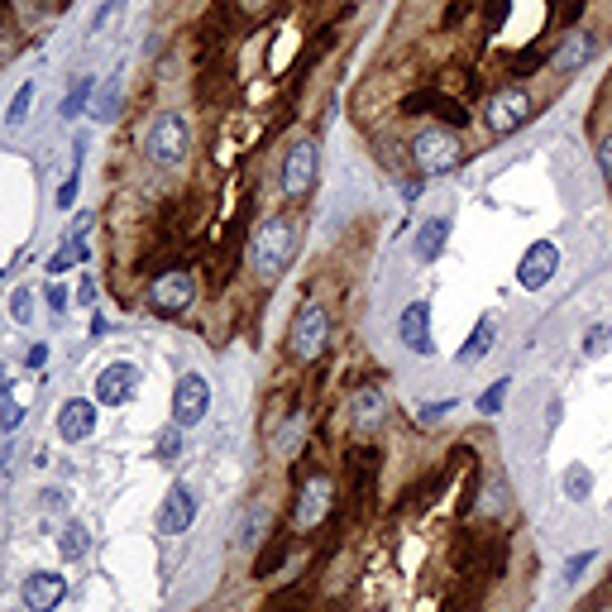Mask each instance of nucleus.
Instances as JSON below:
<instances>
[{
    "instance_id": "ddd939ff",
    "label": "nucleus",
    "mask_w": 612,
    "mask_h": 612,
    "mask_svg": "<svg viewBox=\"0 0 612 612\" xmlns=\"http://www.w3.org/2000/svg\"><path fill=\"white\" fill-rule=\"evenodd\" d=\"M330 479L326 474H316V479H306L302 483V493H297V507H292V526L297 531H311V526H321L326 522V512H330Z\"/></svg>"
},
{
    "instance_id": "c9c22d12",
    "label": "nucleus",
    "mask_w": 612,
    "mask_h": 612,
    "mask_svg": "<svg viewBox=\"0 0 612 612\" xmlns=\"http://www.w3.org/2000/svg\"><path fill=\"white\" fill-rule=\"evenodd\" d=\"M24 364H29V369H44V364H48V345H34V350L24 354Z\"/></svg>"
},
{
    "instance_id": "f3484780",
    "label": "nucleus",
    "mask_w": 612,
    "mask_h": 612,
    "mask_svg": "<svg viewBox=\"0 0 612 612\" xmlns=\"http://www.w3.org/2000/svg\"><path fill=\"white\" fill-rule=\"evenodd\" d=\"M91 431H96V402L91 397H67L63 412H58V436L63 440H91Z\"/></svg>"
},
{
    "instance_id": "473e14b6",
    "label": "nucleus",
    "mask_w": 612,
    "mask_h": 612,
    "mask_svg": "<svg viewBox=\"0 0 612 612\" xmlns=\"http://www.w3.org/2000/svg\"><path fill=\"white\" fill-rule=\"evenodd\" d=\"M20 421H24L20 402H10V397H5V402H0V431H5V436H10V431H15V426H20Z\"/></svg>"
},
{
    "instance_id": "5701e85b",
    "label": "nucleus",
    "mask_w": 612,
    "mask_h": 612,
    "mask_svg": "<svg viewBox=\"0 0 612 612\" xmlns=\"http://www.w3.org/2000/svg\"><path fill=\"white\" fill-rule=\"evenodd\" d=\"M268 536V503H254L244 512V526H240V550H254Z\"/></svg>"
},
{
    "instance_id": "f03ea898",
    "label": "nucleus",
    "mask_w": 612,
    "mask_h": 612,
    "mask_svg": "<svg viewBox=\"0 0 612 612\" xmlns=\"http://www.w3.org/2000/svg\"><path fill=\"white\" fill-rule=\"evenodd\" d=\"M187 144H192V125L177 110H158L144 125V134H139V153L149 163H158V168H177L187 158Z\"/></svg>"
},
{
    "instance_id": "1a4fd4ad",
    "label": "nucleus",
    "mask_w": 612,
    "mask_h": 612,
    "mask_svg": "<svg viewBox=\"0 0 612 612\" xmlns=\"http://www.w3.org/2000/svg\"><path fill=\"white\" fill-rule=\"evenodd\" d=\"M139 383H144L139 364H130V359H115V364H106V369H101V378H96V402H106V407H125V402H134Z\"/></svg>"
},
{
    "instance_id": "a19ab883",
    "label": "nucleus",
    "mask_w": 612,
    "mask_h": 612,
    "mask_svg": "<svg viewBox=\"0 0 612 612\" xmlns=\"http://www.w3.org/2000/svg\"><path fill=\"white\" fill-rule=\"evenodd\" d=\"M263 5H268V0H244V10H263Z\"/></svg>"
},
{
    "instance_id": "cd10ccee",
    "label": "nucleus",
    "mask_w": 612,
    "mask_h": 612,
    "mask_svg": "<svg viewBox=\"0 0 612 612\" xmlns=\"http://www.w3.org/2000/svg\"><path fill=\"white\" fill-rule=\"evenodd\" d=\"M153 450H158V459H163V464H173L177 450H182V426H168V431H158Z\"/></svg>"
},
{
    "instance_id": "7c9ffc66",
    "label": "nucleus",
    "mask_w": 612,
    "mask_h": 612,
    "mask_svg": "<svg viewBox=\"0 0 612 612\" xmlns=\"http://www.w3.org/2000/svg\"><path fill=\"white\" fill-rule=\"evenodd\" d=\"M412 106H436V110H445V120H459V125L469 120V115H464V106H455V101H440V96H416Z\"/></svg>"
},
{
    "instance_id": "4c0bfd02",
    "label": "nucleus",
    "mask_w": 612,
    "mask_h": 612,
    "mask_svg": "<svg viewBox=\"0 0 612 612\" xmlns=\"http://www.w3.org/2000/svg\"><path fill=\"white\" fill-rule=\"evenodd\" d=\"M455 402H431V407H421V421H431V416H440V412H450Z\"/></svg>"
},
{
    "instance_id": "2f4dec72",
    "label": "nucleus",
    "mask_w": 612,
    "mask_h": 612,
    "mask_svg": "<svg viewBox=\"0 0 612 612\" xmlns=\"http://www.w3.org/2000/svg\"><path fill=\"white\" fill-rule=\"evenodd\" d=\"M593 560H598L593 550H579V555H569V560H565V579H569V584H574V579H584V569H589Z\"/></svg>"
},
{
    "instance_id": "79ce46f5",
    "label": "nucleus",
    "mask_w": 612,
    "mask_h": 612,
    "mask_svg": "<svg viewBox=\"0 0 612 612\" xmlns=\"http://www.w3.org/2000/svg\"><path fill=\"white\" fill-rule=\"evenodd\" d=\"M603 612H612V608H603Z\"/></svg>"
},
{
    "instance_id": "9d476101",
    "label": "nucleus",
    "mask_w": 612,
    "mask_h": 612,
    "mask_svg": "<svg viewBox=\"0 0 612 612\" xmlns=\"http://www.w3.org/2000/svg\"><path fill=\"white\" fill-rule=\"evenodd\" d=\"M555 268H560V244L536 240V244H526L522 263H517V283H522L526 292H541V287H550Z\"/></svg>"
},
{
    "instance_id": "b1692460",
    "label": "nucleus",
    "mask_w": 612,
    "mask_h": 612,
    "mask_svg": "<svg viewBox=\"0 0 612 612\" xmlns=\"http://www.w3.org/2000/svg\"><path fill=\"white\" fill-rule=\"evenodd\" d=\"M58 550H63L67 560H82L91 550V536L82 522H63V531H58Z\"/></svg>"
},
{
    "instance_id": "f257e3e1",
    "label": "nucleus",
    "mask_w": 612,
    "mask_h": 612,
    "mask_svg": "<svg viewBox=\"0 0 612 612\" xmlns=\"http://www.w3.org/2000/svg\"><path fill=\"white\" fill-rule=\"evenodd\" d=\"M292 254H297V225L287 216H263L254 225V235H249V268H254V278H263V283L283 278Z\"/></svg>"
},
{
    "instance_id": "c756f323",
    "label": "nucleus",
    "mask_w": 612,
    "mask_h": 612,
    "mask_svg": "<svg viewBox=\"0 0 612 612\" xmlns=\"http://www.w3.org/2000/svg\"><path fill=\"white\" fill-rule=\"evenodd\" d=\"M10 316H15L20 326H29V321H34V292H29V287H20V292L10 297Z\"/></svg>"
},
{
    "instance_id": "dca6fc26",
    "label": "nucleus",
    "mask_w": 612,
    "mask_h": 612,
    "mask_svg": "<svg viewBox=\"0 0 612 612\" xmlns=\"http://www.w3.org/2000/svg\"><path fill=\"white\" fill-rule=\"evenodd\" d=\"M383 421H388V393H383V388H373V383L369 388H359V393L350 397V426L369 436V431H378Z\"/></svg>"
},
{
    "instance_id": "58836bf2",
    "label": "nucleus",
    "mask_w": 612,
    "mask_h": 612,
    "mask_svg": "<svg viewBox=\"0 0 612 612\" xmlns=\"http://www.w3.org/2000/svg\"><path fill=\"white\" fill-rule=\"evenodd\" d=\"M44 507H48V512H63V493H58V488H48V493H44Z\"/></svg>"
},
{
    "instance_id": "6ab92c4d",
    "label": "nucleus",
    "mask_w": 612,
    "mask_h": 612,
    "mask_svg": "<svg viewBox=\"0 0 612 612\" xmlns=\"http://www.w3.org/2000/svg\"><path fill=\"white\" fill-rule=\"evenodd\" d=\"M507 512H512V483H507V474H488V479H483V493H479V517L503 522Z\"/></svg>"
},
{
    "instance_id": "72a5a7b5",
    "label": "nucleus",
    "mask_w": 612,
    "mask_h": 612,
    "mask_svg": "<svg viewBox=\"0 0 612 612\" xmlns=\"http://www.w3.org/2000/svg\"><path fill=\"white\" fill-rule=\"evenodd\" d=\"M598 168H603V177H608V187H612V134L598 139Z\"/></svg>"
},
{
    "instance_id": "bb28decb",
    "label": "nucleus",
    "mask_w": 612,
    "mask_h": 612,
    "mask_svg": "<svg viewBox=\"0 0 612 612\" xmlns=\"http://www.w3.org/2000/svg\"><path fill=\"white\" fill-rule=\"evenodd\" d=\"M115 110H120V87H115V82H106V87H101V96H96V106H91V115H96L101 125H110V120H115Z\"/></svg>"
},
{
    "instance_id": "ea45409f",
    "label": "nucleus",
    "mask_w": 612,
    "mask_h": 612,
    "mask_svg": "<svg viewBox=\"0 0 612 612\" xmlns=\"http://www.w3.org/2000/svg\"><path fill=\"white\" fill-rule=\"evenodd\" d=\"M77 297H82V306H87L91 297H96V278H82V292H77Z\"/></svg>"
},
{
    "instance_id": "a878e982",
    "label": "nucleus",
    "mask_w": 612,
    "mask_h": 612,
    "mask_svg": "<svg viewBox=\"0 0 612 612\" xmlns=\"http://www.w3.org/2000/svg\"><path fill=\"white\" fill-rule=\"evenodd\" d=\"M507 388H512V378H498L493 388H483V393H479V402H474V407H479V416H493V412H503V402H507Z\"/></svg>"
},
{
    "instance_id": "20e7f679",
    "label": "nucleus",
    "mask_w": 612,
    "mask_h": 612,
    "mask_svg": "<svg viewBox=\"0 0 612 612\" xmlns=\"http://www.w3.org/2000/svg\"><path fill=\"white\" fill-rule=\"evenodd\" d=\"M326 340H330V311L321 302H302L292 311V326H287V354L297 364H311V359H321Z\"/></svg>"
},
{
    "instance_id": "412c9836",
    "label": "nucleus",
    "mask_w": 612,
    "mask_h": 612,
    "mask_svg": "<svg viewBox=\"0 0 612 612\" xmlns=\"http://www.w3.org/2000/svg\"><path fill=\"white\" fill-rule=\"evenodd\" d=\"M560 493H565L569 503H584V498L593 493V469L589 464H579V459H574L565 474H560Z\"/></svg>"
},
{
    "instance_id": "a211bd4d",
    "label": "nucleus",
    "mask_w": 612,
    "mask_h": 612,
    "mask_svg": "<svg viewBox=\"0 0 612 612\" xmlns=\"http://www.w3.org/2000/svg\"><path fill=\"white\" fill-rule=\"evenodd\" d=\"M445 244H450V220L445 216H431L421 230H416V240H412V254L421 263H436L440 254H445Z\"/></svg>"
},
{
    "instance_id": "e433bc0d",
    "label": "nucleus",
    "mask_w": 612,
    "mask_h": 612,
    "mask_svg": "<svg viewBox=\"0 0 612 612\" xmlns=\"http://www.w3.org/2000/svg\"><path fill=\"white\" fill-rule=\"evenodd\" d=\"M48 306H53V311H63V306H67V292H63L58 283L48 287Z\"/></svg>"
},
{
    "instance_id": "7ed1b4c3",
    "label": "nucleus",
    "mask_w": 612,
    "mask_h": 612,
    "mask_svg": "<svg viewBox=\"0 0 612 612\" xmlns=\"http://www.w3.org/2000/svg\"><path fill=\"white\" fill-rule=\"evenodd\" d=\"M459 158H464V144H459V134L450 130V125H426V130L412 139V163L421 177L455 173Z\"/></svg>"
},
{
    "instance_id": "c85d7f7f",
    "label": "nucleus",
    "mask_w": 612,
    "mask_h": 612,
    "mask_svg": "<svg viewBox=\"0 0 612 612\" xmlns=\"http://www.w3.org/2000/svg\"><path fill=\"white\" fill-rule=\"evenodd\" d=\"M29 101H34V87H20V91H15V101H10V115H5V125H10V130H20L24 120H29Z\"/></svg>"
},
{
    "instance_id": "39448f33",
    "label": "nucleus",
    "mask_w": 612,
    "mask_h": 612,
    "mask_svg": "<svg viewBox=\"0 0 612 612\" xmlns=\"http://www.w3.org/2000/svg\"><path fill=\"white\" fill-rule=\"evenodd\" d=\"M536 115V106H531V91L526 87H503L488 96V106H483V125H488V134H498V139H507V134H517Z\"/></svg>"
},
{
    "instance_id": "393cba45",
    "label": "nucleus",
    "mask_w": 612,
    "mask_h": 612,
    "mask_svg": "<svg viewBox=\"0 0 612 612\" xmlns=\"http://www.w3.org/2000/svg\"><path fill=\"white\" fill-rule=\"evenodd\" d=\"M608 350H612V321H598V326H589V335H584L579 354H584V359H603Z\"/></svg>"
},
{
    "instance_id": "2eb2a0df",
    "label": "nucleus",
    "mask_w": 612,
    "mask_h": 612,
    "mask_svg": "<svg viewBox=\"0 0 612 612\" xmlns=\"http://www.w3.org/2000/svg\"><path fill=\"white\" fill-rule=\"evenodd\" d=\"M20 598H24V608L29 612H53L67 598V579L63 574H53V569H39V574L24 579Z\"/></svg>"
},
{
    "instance_id": "0eeeda50",
    "label": "nucleus",
    "mask_w": 612,
    "mask_h": 612,
    "mask_svg": "<svg viewBox=\"0 0 612 612\" xmlns=\"http://www.w3.org/2000/svg\"><path fill=\"white\" fill-rule=\"evenodd\" d=\"M192 302H197V278L187 268H168L163 278H153L149 311H158V316H182Z\"/></svg>"
},
{
    "instance_id": "9b49d317",
    "label": "nucleus",
    "mask_w": 612,
    "mask_h": 612,
    "mask_svg": "<svg viewBox=\"0 0 612 612\" xmlns=\"http://www.w3.org/2000/svg\"><path fill=\"white\" fill-rule=\"evenodd\" d=\"M192 522H197V493H192V483H173L158 507V536H182V531H192Z\"/></svg>"
},
{
    "instance_id": "f8f14e48",
    "label": "nucleus",
    "mask_w": 612,
    "mask_h": 612,
    "mask_svg": "<svg viewBox=\"0 0 612 612\" xmlns=\"http://www.w3.org/2000/svg\"><path fill=\"white\" fill-rule=\"evenodd\" d=\"M397 335H402V345L421 359H431L436 354V335H431V302L421 297V302H407L402 311V321H397Z\"/></svg>"
},
{
    "instance_id": "4468645a",
    "label": "nucleus",
    "mask_w": 612,
    "mask_h": 612,
    "mask_svg": "<svg viewBox=\"0 0 612 612\" xmlns=\"http://www.w3.org/2000/svg\"><path fill=\"white\" fill-rule=\"evenodd\" d=\"M598 48H603V39L593 34V29H574L565 44L555 48V58H550V67L560 72V77H569V72H579V67H589L593 58H598Z\"/></svg>"
},
{
    "instance_id": "6e6552de",
    "label": "nucleus",
    "mask_w": 612,
    "mask_h": 612,
    "mask_svg": "<svg viewBox=\"0 0 612 612\" xmlns=\"http://www.w3.org/2000/svg\"><path fill=\"white\" fill-rule=\"evenodd\" d=\"M206 412H211V383L201 373H182L173 388V426L192 431L197 421H206Z\"/></svg>"
},
{
    "instance_id": "aec40b11",
    "label": "nucleus",
    "mask_w": 612,
    "mask_h": 612,
    "mask_svg": "<svg viewBox=\"0 0 612 612\" xmlns=\"http://www.w3.org/2000/svg\"><path fill=\"white\" fill-rule=\"evenodd\" d=\"M493 340H498V321L493 316H479L474 321V330H469V340L459 345V354H455V364H479V359H488V350H493Z\"/></svg>"
},
{
    "instance_id": "4be33fe9",
    "label": "nucleus",
    "mask_w": 612,
    "mask_h": 612,
    "mask_svg": "<svg viewBox=\"0 0 612 612\" xmlns=\"http://www.w3.org/2000/svg\"><path fill=\"white\" fill-rule=\"evenodd\" d=\"M91 91H96V77H77L63 96V120H77V115H87L91 110Z\"/></svg>"
},
{
    "instance_id": "f704fd0d",
    "label": "nucleus",
    "mask_w": 612,
    "mask_h": 612,
    "mask_svg": "<svg viewBox=\"0 0 612 612\" xmlns=\"http://www.w3.org/2000/svg\"><path fill=\"white\" fill-rule=\"evenodd\" d=\"M72 201H77V173L67 177V182H63V192H58V206H63V211L72 206Z\"/></svg>"
},
{
    "instance_id": "423d86ee",
    "label": "nucleus",
    "mask_w": 612,
    "mask_h": 612,
    "mask_svg": "<svg viewBox=\"0 0 612 612\" xmlns=\"http://www.w3.org/2000/svg\"><path fill=\"white\" fill-rule=\"evenodd\" d=\"M316 173H321V149H316V139H297L283 158V197L302 201L306 192L316 187Z\"/></svg>"
}]
</instances>
